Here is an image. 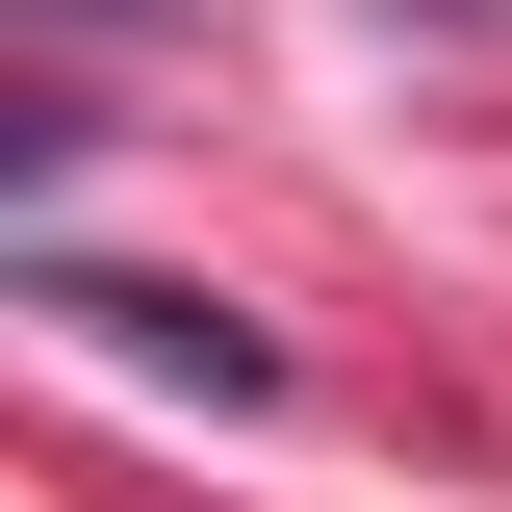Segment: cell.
<instances>
[{"label": "cell", "mask_w": 512, "mask_h": 512, "mask_svg": "<svg viewBox=\"0 0 512 512\" xmlns=\"http://www.w3.org/2000/svg\"><path fill=\"white\" fill-rule=\"evenodd\" d=\"M26 308H52V333H103L128 384H205V410H256V384H282V333H231L205 282H128V256H52V231H26Z\"/></svg>", "instance_id": "obj_1"}]
</instances>
